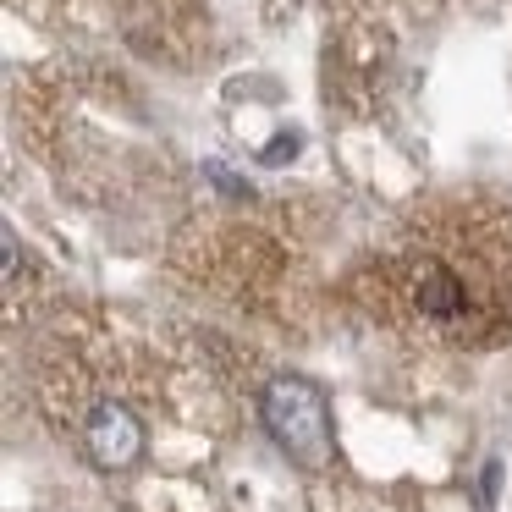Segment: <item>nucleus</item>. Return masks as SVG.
I'll return each instance as SVG.
<instances>
[{
    "mask_svg": "<svg viewBox=\"0 0 512 512\" xmlns=\"http://www.w3.org/2000/svg\"><path fill=\"white\" fill-rule=\"evenodd\" d=\"M358 298L391 336L452 353L496 347L512 331V232L485 210L419 215L380 248Z\"/></svg>",
    "mask_w": 512,
    "mask_h": 512,
    "instance_id": "1",
    "label": "nucleus"
},
{
    "mask_svg": "<svg viewBox=\"0 0 512 512\" xmlns=\"http://www.w3.org/2000/svg\"><path fill=\"white\" fill-rule=\"evenodd\" d=\"M78 446L94 468L127 474L149 457V419L127 391H94L78 408Z\"/></svg>",
    "mask_w": 512,
    "mask_h": 512,
    "instance_id": "3",
    "label": "nucleus"
},
{
    "mask_svg": "<svg viewBox=\"0 0 512 512\" xmlns=\"http://www.w3.org/2000/svg\"><path fill=\"white\" fill-rule=\"evenodd\" d=\"M259 419L276 435V446L287 457H298L303 468H331V408H325L320 386H309L303 375H276L259 391Z\"/></svg>",
    "mask_w": 512,
    "mask_h": 512,
    "instance_id": "2",
    "label": "nucleus"
}]
</instances>
